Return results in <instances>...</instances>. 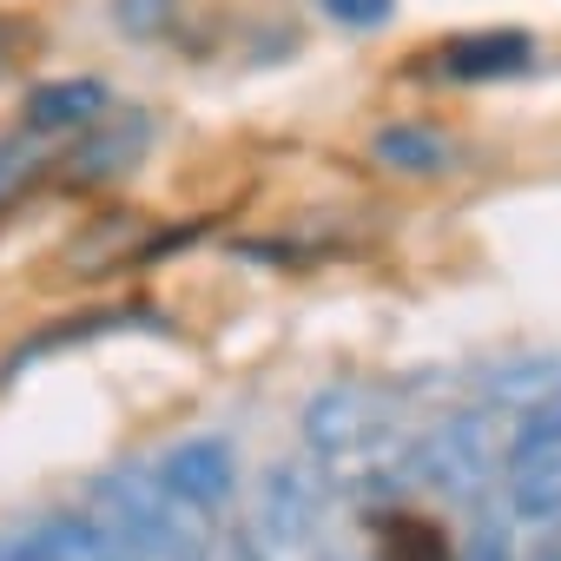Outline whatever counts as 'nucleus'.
Listing matches in <instances>:
<instances>
[{"label": "nucleus", "instance_id": "obj_9", "mask_svg": "<svg viewBox=\"0 0 561 561\" xmlns=\"http://www.w3.org/2000/svg\"><path fill=\"white\" fill-rule=\"evenodd\" d=\"M100 113H106V80H47V87L27 93L21 126L54 139V133H80V126H93Z\"/></svg>", "mask_w": 561, "mask_h": 561}, {"label": "nucleus", "instance_id": "obj_2", "mask_svg": "<svg viewBox=\"0 0 561 561\" xmlns=\"http://www.w3.org/2000/svg\"><path fill=\"white\" fill-rule=\"evenodd\" d=\"M93 515L119 535L126 561H211V515L179 502L159 469H106L93 476Z\"/></svg>", "mask_w": 561, "mask_h": 561}, {"label": "nucleus", "instance_id": "obj_17", "mask_svg": "<svg viewBox=\"0 0 561 561\" xmlns=\"http://www.w3.org/2000/svg\"><path fill=\"white\" fill-rule=\"evenodd\" d=\"M462 561H508V528L502 522H476V541Z\"/></svg>", "mask_w": 561, "mask_h": 561}, {"label": "nucleus", "instance_id": "obj_8", "mask_svg": "<svg viewBox=\"0 0 561 561\" xmlns=\"http://www.w3.org/2000/svg\"><path fill=\"white\" fill-rule=\"evenodd\" d=\"M528 54H535V41L522 34V27H489V34H456L443 54H436V67L449 73V80H502V73H522L528 67Z\"/></svg>", "mask_w": 561, "mask_h": 561}, {"label": "nucleus", "instance_id": "obj_14", "mask_svg": "<svg viewBox=\"0 0 561 561\" xmlns=\"http://www.w3.org/2000/svg\"><path fill=\"white\" fill-rule=\"evenodd\" d=\"M318 8H324V21H337L351 34H370V27H383L397 14V0H318Z\"/></svg>", "mask_w": 561, "mask_h": 561}, {"label": "nucleus", "instance_id": "obj_3", "mask_svg": "<svg viewBox=\"0 0 561 561\" xmlns=\"http://www.w3.org/2000/svg\"><path fill=\"white\" fill-rule=\"evenodd\" d=\"M508 449H515V436H508L502 410H495V403H469V410L436 416V423L410 443L397 482H423V489H443V495H456V502H476V495L502 476V456H508Z\"/></svg>", "mask_w": 561, "mask_h": 561}, {"label": "nucleus", "instance_id": "obj_7", "mask_svg": "<svg viewBox=\"0 0 561 561\" xmlns=\"http://www.w3.org/2000/svg\"><path fill=\"white\" fill-rule=\"evenodd\" d=\"M508 508L522 522H554L561 515V436L508 449Z\"/></svg>", "mask_w": 561, "mask_h": 561}, {"label": "nucleus", "instance_id": "obj_5", "mask_svg": "<svg viewBox=\"0 0 561 561\" xmlns=\"http://www.w3.org/2000/svg\"><path fill=\"white\" fill-rule=\"evenodd\" d=\"M159 482H165L179 502H192L198 515H218V508L231 502L238 456H231L225 436H192V443H172V449L159 456Z\"/></svg>", "mask_w": 561, "mask_h": 561}, {"label": "nucleus", "instance_id": "obj_6", "mask_svg": "<svg viewBox=\"0 0 561 561\" xmlns=\"http://www.w3.org/2000/svg\"><path fill=\"white\" fill-rule=\"evenodd\" d=\"M14 561H126V548L100 515H41Z\"/></svg>", "mask_w": 561, "mask_h": 561}, {"label": "nucleus", "instance_id": "obj_19", "mask_svg": "<svg viewBox=\"0 0 561 561\" xmlns=\"http://www.w3.org/2000/svg\"><path fill=\"white\" fill-rule=\"evenodd\" d=\"M0 561H14V554H8V548H0Z\"/></svg>", "mask_w": 561, "mask_h": 561}, {"label": "nucleus", "instance_id": "obj_16", "mask_svg": "<svg viewBox=\"0 0 561 561\" xmlns=\"http://www.w3.org/2000/svg\"><path fill=\"white\" fill-rule=\"evenodd\" d=\"M548 436H561V390L548 403L522 410V423H515V443H548Z\"/></svg>", "mask_w": 561, "mask_h": 561}, {"label": "nucleus", "instance_id": "obj_18", "mask_svg": "<svg viewBox=\"0 0 561 561\" xmlns=\"http://www.w3.org/2000/svg\"><path fill=\"white\" fill-rule=\"evenodd\" d=\"M218 561H271V554H264V548L251 541V528H238V535L225 541V554H218Z\"/></svg>", "mask_w": 561, "mask_h": 561}, {"label": "nucleus", "instance_id": "obj_13", "mask_svg": "<svg viewBox=\"0 0 561 561\" xmlns=\"http://www.w3.org/2000/svg\"><path fill=\"white\" fill-rule=\"evenodd\" d=\"M54 165V146H47V133H21V139H0V205L8 198H21L41 172Z\"/></svg>", "mask_w": 561, "mask_h": 561}, {"label": "nucleus", "instance_id": "obj_11", "mask_svg": "<svg viewBox=\"0 0 561 561\" xmlns=\"http://www.w3.org/2000/svg\"><path fill=\"white\" fill-rule=\"evenodd\" d=\"M377 535V561H456L449 548V528L430 522V515H410V508H390L370 522Z\"/></svg>", "mask_w": 561, "mask_h": 561}, {"label": "nucleus", "instance_id": "obj_12", "mask_svg": "<svg viewBox=\"0 0 561 561\" xmlns=\"http://www.w3.org/2000/svg\"><path fill=\"white\" fill-rule=\"evenodd\" d=\"M370 146H377V159H383L390 172H443V165L456 159L436 126H383Z\"/></svg>", "mask_w": 561, "mask_h": 561}, {"label": "nucleus", "instance_id": "obj_15", "mask_svg": "<svg viewBox=\"0 0 561 561\" xmlns=\"http://www.w3.org/2000/svg\"><path fill=\"white\" fill-rule=\"evenodd\" d=\"M172 8H179V0H113V21H119L133 41H152V34L172 21Z\"/></svg>", "mask_w": 561, "mask_h": 561}, {"label": "nucleus", "instance_id": "obj_4", "mask_svg": "<svg viewBox=\"0 0 561 561\" xmlns=\"http://www.w3.org/2000/svg\"><path fill=\"white\" fill-rule=\"evenodd\" d=\"M251 541L271 561H311L324 548V489L305 462H271L251 502Z\"/></svg>", "mask_w": 561, "mask_h": 561}, {"label": "nucleus", "instance_id": "obj_1", "mask_svg": "<svg viewBox=\"0 0 561 561\" xmlns=\"http://www.w3.org/2000/svg\"><path fill=\"white\" fill-rule=\"evenodd\" d=\"M305 443L324 456V469L344 489L370 495V489L397 482V469H403V456H410L416 436H403V390L370 383V377H344V383H331V390L311 397Z\"/></svg>", "mask_w": 561, "mask_h": 561}, {"label": "nucleus", "instance_id": "obj_10", "mask_svg": "<svg viewBox=\"0 0 561 561\" xmlns=\"http://www.w3.org/2000/svg\"><path fill=\"white\" fill-rule=\"evenodd\" d=\"M146 139H152V119L146 113H133V119H119V126H106V133H93L87 146H73V159H67V179H113V172H126L139 152H146Z\"/></svg>", "mask_w": 561, "mask_h": 561}]
</instances>
